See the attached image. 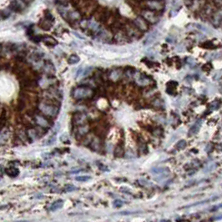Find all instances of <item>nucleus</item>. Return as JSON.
I'll list each match as a JSON object with an SVG mask.
<instances>
[{"instance_id": "obj_1", "label": "nucleus", "mask_w": 222, "mask_h": 222, "mask_svg": "<svg viewBox=\"0 0 222 222\" xmlns=\"http://www.w3.org/2000/svg\"><path fill=\"white\" fill-rule=\"evenodd\" d=\"M143 9L155 12H161L165 9L163 0H143L141 2Z\"/></svg>"}, {"instance_id": "obj_2", "label": "nucleus", "mask_w": 222, "mask_h": 222, "mask_svg": "<svg viewBox=\"0 0 222 222\" xmlns=\"http://www.w3.org/2000/svg\"><path fill=\"white\" fill-rule=\"evenodd\" d=\"M140 16L144 18V19L150 24H155L159 21V16L157 15V12L152 11L150 9H144L140 12Z\"/></svg>"}, {"instance_id": "obj_3", "label": "nucleus", "mask_w": 222, "mask_h": 222, "mask_svg": "<svg viewBox=\"0 0 222 222\" xmlns=\"http://www.w3.org/2000/svg\"><path fill=\"white\" fill-rule=\"evenodd\" d=\"M124 31L130 39H139L141 36V31L139 30L133 23L124 24Z\"/></svg>"}, {"instance_id": "obj_4", "label": "nucleus", "mask_w": 222, "mask_h": 222, "mask_svg": "<svg viewBox=\"0 0 222 222\" xmlns=\"http://www.w3.org/2000/svg\"><path fill=\"white\" fill-rule=\"evenodd\" d=\"M39 110L44 114L49 117H55L58 114V109L55 105L50 104L41 103L39 104Z\"/></svg>"}, {"instance_id": "obj_5", "label": "nucleus", "mask_w": 222, "mask_h": 222, "mask_svg": "<svg viewBox=\"0 0 222 222\" xmlns=\"http://www.w3.org/2000/svg\"><path fill=\"white\" fill-rule=\"evenodd\" d=\"M93 94L92 89L87 87H78L74 91V97L77 100L84 99V98H89Z\"/></svg>"}, {"instance_id": "obj_6", "label": "nucleus", "mask_w": 222, "mask_h": 222, "mask_svg": "<svg viewBox=\"0 0 222 222\" xmlns=\"http://www.w3.org/2000/svg\"><path fill=\"white\" fill-rule=\"evenodd\" d=\"M133 23L135 25V27L140 30L141 32H146L149 30V23L147 22L144 18L141 16H138L134 19Z\"/></svg>"}, {"instance_id": "obj_7", "label": "nucleus", "mask_w": 222, "mask_h": 222, "mask_svg": "<svg viewBox=\"0 0 222 222\" xmlns=\"http://www.w3.org/2000/svg\"><path fill=\"white\" fill-rule=\"evenodd\" d=\"M221 9L219 8L212 14V16L211 17V22L215 28H220L221 26Z\"/></svg>"}, {"instance_id": "obj_8", "label": "nucleus", "mask_w": 222, "mask_h": 222, "mask_svg": "<svg viewBox=\"0 0 222 222\" xmlns=\"http://www.w3.org/2000/svg\"><path fill=\"white\" fill-rule=\"evenodd\" d=\"M84 28L89 29V31L92 32V33H97L101 29L100 23L95 19H90L89 21H85V25H84Z\"/></svg>"}, {"instance_id": "obj_9", "label": "nucleus", "mask_w": 222, "mask_h": 222, "mask_svg": "<svg viewBox=\"0 0 222 222\" xmlns=\"http://www.w3.org/2000/svg\"><path fill=\"white\" fill-rule=\"evenodd\" d=\"M81 19H82V13L78 10H73V11H69L67 20H68L70 23H80Z\"/></svg>"}, {"instance_id": "obj_10", "label": "nucleus", "mask_w": 222, "mask_h": 222, "mask_svg": "<svg viewBox=\"0 0 222 222\" xmlns=\"http://www.w3.org/2000/svg\"><path fill=\"white\" fill-rule=\"evenodd\" d=\"M128 36L125 33V31L121 30L120 29L117 30V32L114 34V39L118 42V43H124L125 41H127Z\"/></svg>"}, {"instance_id": "obj_11", "label": "nucleus", "mask_w": 222, "mask_h": 222, "mask_svg": "<svg viewBox=\"0 0 222 222\" xmlns=\"http://www.w3.org/2000/svg\"><path fill=\"white\" fill-rule=\"evenodd\" d=\"M12 5L14 7L13 9L16 11H23L27 7V3L23 0H13Z\"/></svg>"}, {"instance_id": "obj_12", "label": "nucleus", "mask_w": 222, "mask_h": 222, "mask_svg": "<svg viewBox=\"0 0 222 222\" xmlns=\"http://www.w3.org/2000/svg\"><path fill=\"white\" fill-rule=\"evenodd\" d=\"M35 121L39 126H41L43 128L49 127V123L48 121V120L42 115H39V114L35 115Z\"/></svg>"}, {"instance_id": "obj_13", "label": "nucleus", "mask_w": 222, "mask_h": 222, "mask_svg": "<svg viewBox=\"0 0 222 222\" xmlns=\"http://www.w3.org/2000/svg\"><path fill=\"white\" fill-rule=\"evenodd\" d=\"M9 137V130L8 129L0 130V144H6Z\"/></svg>"}, {"instance_id": "obj_14", "label": "nucleus", "mask_w": 222, "mask_h": 222, "mask_svg": "<svg viewBox=\"0 0 222 222\" xmlns=\"http://www.w3.org/2000/svg\"><path fill=\"white\" fill-rule=\"evenodd\" d=\"M39 26L42 29H44V30H49L51 28H52V26H53V22H51V21H49V20H48L47 19H42L39 23Z\"/></svg>"}, {"instance_id": "obj_15", "label": "nucleus", "mask_w": 222, "mask_h": 222, "mask_svg": "<svg viewBox=\"0 0 222 222\" xmlns=\"http://www.w3.org/2000/svg\"><path fill=\"white\" fill-rule=\"evenodd\" d=\"M42 41H43L47 46H50V47L55 46V45L58 44V42L56 41V39H55L53 37H50V36L42 37Z\"/></svg>"}, {"instance_id": "obj_16", "label": "nucleus", "mask_w": 222, "mask_h": 222, "mask_svg": "<svg viewBox=\"0 0 222 222\" xmlns=\"http://www.w3.org/2000/svg\"><path fill=\"white\" fill-rule=\"evenodd\" d=\"M58 12L63 17L65 20L68 19V16L69 13V10L67 9V6H63V5H58Z\"/></svg>"}, {"instance_id": "obj_17", "label": "nucleus", "mask_w": 222, "mask_h": 222, "mask_svg": "<svg viewBox=\"0 0 222 222\" xmlns=\"http://www.w3.org/2000/svg\"><path fill=\"white\" fill-rule=\"evenodd\" d=\"M202 125V121L201 120H198L194 124V125L189 129V135H194L196 133H198V131L200 130V127Z\"/></svg>"}, {"instance_id": "obj_18", "label": "nucleus", "mask_w": 222, "mask_h": 222, "mask_svg": "<svg viewBox=\"0 0 222 222\" xmlns=\"http://www.w3.org/2000/svg\"><path fill=\"white\" fill-rule=\"evenodd\" d=\"M5 172L6 174L10 176L12 178L17 177L19 175V169H17L16 167H10V168H8L5 169Z\"/></svg>"}, {"instance_id": "obj_19", "label": "nucleus", "mask_w": 222, "mask_h": 222, "mask_svg": "<svg viewBox=\"0 0 222 222\" xmlns=\"http://www.w3.org/2000/svg\"><path fill=\"white\" fill-rule=\"evenodd\" d=\"M43 68L45 70V72L48 74H55V67L52 64V63L49 62V63H45L43 65Z\"/></svg>"}, {"instance_id": "obj_20", "label": "nucleus", "mask_w": 222, "mask_h": 222, "mask_svg": "<svg viewBox=\"0 0 222 222\" xmlns=\"http://www.w3.org/2000/svg\"><path fill=\"white\" fill-rule=\"evenodd\" d=\"M151 172L154 175H168L169 169L167 168H156L151 170Z\"/></svg>"}, {"instance_id": "obj_21", "label": "nucleus", "mask_w": 222, "mask_h": 222, "mask_svg": "<svg viewBox=\"0 0 222 222\" xmlns=\"http://www.w3.org/2000/svg\"><path fill=\"white\" fill-rule=\"evenodd\" d=\"M64 205V201L62 200H58L55 201V203H53V205L50 206V210L52 211H55L57 210H59L63 207Z\"/></svg>"}, {"instance_id": "obj_22", "label": "nucleus", "mask_w": 222, "mask_h": 222, "mask_svg": "<svg viewBox=\"0 0 222 222\" xmlns=\"http://www.w3.org/2000/svg\"><path fill=\"white\" fill-rule=\"evenodd\" d=\"M114 156H116V157H119V158H121L124 156V149H123V147L121 145H118L115 148Z\"/></svg>"}, {"instance_id": "obj_23", "label": "nucleus", "mask_w": 222, "mask_h": 222, "mask_svg": "<svg viewBox=\"0 0 222 222\" xmlns=\"http://www.w3.org/2000/svg\"><path fill=\"white\" fill-rule=\"evenodd\" d=\"M79 60H80V58H79V57L78 55H72L68 58V63L70 64H77V63L79 62Z\"/></svg>"}, {"instance_id": "obj_24", "label": "nucleus", "mask_w": 222, "mask_h": 222, "mask_svg": "<svg viewBox=\"0 0 222 222\" xmlns=\"http://www.w3.org/2000/svg\"><path fill=\"white\" fill-rule=\"evenodd\" d=\"M186 145H187L186 141H185V140H179L177 143V144H176V148H177L178 150H182L185 149Z\"/></svg>"}, {"instance_id": "obj_25", "label": "nucleus", "mask_w": 222, "mask_h": 222, "mask_svg": "<svg viewBox=\"0 0 222 222\" xmlns=\"http://www.w3.org/2000/svg\"><path fill=\"white\" fill-rule=\"evenodd\" d=\"M26 106V102L23 98H20L19 100V103H18V110H23Z\"/></svg>"}, {"instance_id": "obj_26", "label": "nucleus", "mask_w": 222, "mask_h": 222, "mask_svg": "<svg viewBox=\"0 0 222 222\" xmlns=\"http://www.w3.org/2000/svg\"><path fill=\"white\" fill-rule=\"evenodd\" d=\"M155 39H156V33H151V34L146 39V40H145V42H144V45H150V44H151Z\"/></svg>"}, {"instance_id": "obj_27", "label": "nucleus", "mask_w": 222, "mask_h": 222, "mask_svg": "<svg viewBox=\"0 0 222 222\" xmlns=\"http://www.w3.org/2000/svg\"><path fill=\"white\" fill-rule=\"evenodd\" d=\"M90 179V176L89 175H81V176H77L75 178L76 181H79V182H86L89 181Z\"/></svg>"}, {"instance_id": "obj_28", "label": "nucleus", "mask_w": 222, "mask_h": 222, "mask_svg": "<svg viewBox=\"0 0 222 222\" xmlns=\"http://www.w3.org/2000/svg\"><path fill=\"white\" fill-rule=\"evenodd\" d=\"M45 19H47L48 20L51 21V22L54 23V21H55V18H54L53 14H52V13H51L50 12H49V11L45 12Z\"/></svg>"}, {"instance_id": "obj_29", "label": "nucleus", "mask_w": 222, "mask_h": 222, "mask_svg": "<svg viewBox=\"0 0 222 222\" xmlns=\"http://www.w3.org/2000/svg\"><path fill=\"white\" fill-rule=\"evenodd\" d=\"M28 136L33 140H35L36 137H37V133H36V131H35L34 130H29L28 131Z\"/></svg>"}, {"instance_id": "obj_30", "label": "nucleus", "mask_w": 222, "mask_h": 222, "mask_svg": "<svg viewBox=\"0 0 222 222\" xmlns=\"http://www.w3.org/2000/svg\"><path fill=\"white\" fill-rule=\"evenodd\" d=\"M77 188L75 187V186H74V185H68L66 186V188H65V190L68 191V192H72V191H74V190H76Z\"/></svg>"}, {"instance_id": "obj_31", "label": "nucleus", "mask_w": 222, "mask_h": 222, "mask_svg": "<svg viewBox=\"0 0 222 222\" xmlns=\"http://www.w3.org/2000/svg\"><path fill=\"white\" fill-rule=\"evenodd\" d=\"M123 204H124V203H123L121 200H115V201L114 202V205L115 207H120V206H122Z\"/></svg>"}, {"instance_id": "obj_32", "label": "nucleus", "mask_w": 222, "mask_h": 222, "mask_svg": "<svg viewBox=\"0 0 222 222\" xmlns=\"http://www.w3.org/2000/svg\"><path fill=\"white\" fill-rule=\"evenodd\" d=\"M214 3L215 5L219 9V8H221L222 5V0H214Z\"/></svg>"}, {"instance_id": "obj_33", "label": "nucleus", "mask_w": 222, "mask_h": 222, "mask_svg": "<svg viewBox=\"0 0 222 222\" xmlns=\"http://www.w3.org/2000/svg\"><path fill=\"white\" fill-rule=\"evenodd\" d=\"M23 1H24V2H25L26 3H31V2H32L33 0H23Z\"/></svg>"}, {"instance_id": "obj_34", "label": "nucleus", "mask_w": 222, "mask_h": 222, "mask_svg": "<svg viewBox=\"0 0 222 222\" xmlns=\"http://www.w3.org/2000/svg\"><path fill=\"white\" fill-rule=\"evenodd\" d=\"M2 19V13H0V19Z\"/></svg>"}, {"instance_id": "obj_35", "label": "nucleus", "mask_w": 222, "mask_h": 222, "mask_svg": "<svg viewBox=\"0 0 222 222\" xmlns=\"http://www.w3.org/2000/svg\"><path fill=\"white\" fill-rule=\"evenodd\" d=\"M1 50H2V46L0 45V52H1Z\"/></svg>"}, {"instance_id": "obj_36", "label": "nucleus", "mask_w": 222, "mask_h": 222, "mask_svg": "<svg viewBox=\"0 0 222 222\" xmlns=\"http://www.w3.org/2000/svg\"><path fill=\"white\" fill-rule=\"evenodd\" d=\"M0 180H1V177H0Z\"/></svg>"}]
</instances>
